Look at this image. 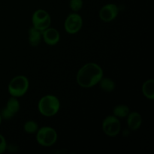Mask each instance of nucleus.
Here are the masks:
<instances>
[{
  "instance_id": "obj_8",
  "label": "nucleus",
  "mask_w": 154,
  "mask_h": 154,
  "mask_svg": "<svg viewBox=\"0 0 154 154\" xmlns=\"http://www.w3.org/2000/svg\"><path fill=\"white\" fill-rule=\"evenodd\" d=\"M20 104L17 100V98L11 96L7 101L5 107L0 112L2 119L5 120H11L17 114L18 111H20Z\"/></svg>"
},
{
  "instance_id": "obj_5",
  "label": "nucleus",
  "mask_w": 154,
  "mask_h": 154,
  "mask_svg": "<svg viewBox=\"0 0 154 154\" xmlns=\"http://www.w3.org/2000/svg\"><path fill=\"white\" fill-rule=\"evenodd\" d=\"M32 26L42 32L51 26V17L48 11L44 9H38L35 11L32 16Z\"/></svg>"
},
{
  "instance_id": "obj_6",
  "label": "nucleus",
  "mask_w": 154,
  "mask_h": 154,
  "mask_svg": "<svg viewBox=\"0 0 154 154\" xmlns=\"http://www.w3.org/2000/svg\"><path fill=\"white\" fill-rule=\"evenodd\" d=\"M102 131L108 137L114 138L121 130V124L119 118L114 115H109L102 121Z\"/></svg>"
},
{
  "instance_id": "obj_11",
  "label": "nucleus",
  "mask_w": 154,
  "mask_h": 154,
  "mask_svg": "<svg viewBox=\"0 0 154 154\" xmlns=\"http://www.w3.org/2000/svg\"><path fill=\"white\" fill-rule=\"evenodd\" d=\"M127 126L129 129L132 131H137L140 129L142 125V117L137 111H132L128 114Z\"/></svg>"
},
{
  "instance_id": "obj_9",
  "label": "nucleus",
  "mask_w": 154,
  "mask_h": 154,
  "mask_svg": "<svg viewBox=\"0 0 154 154\" xmlns=\"http://www.w3.org/2000/svg\"><path fill=\"white\" fill-rule=\"evenodd\" d=\"M119 14V8L114 3H109L104 5L99 13V18L104 22H111L114 20Z\"/></svg>"
},
{
  "instance_id": "obj_18",
  "label": "nucleus",
  "mask_w": 154,
  "mask_h": 154,
  "mask_svg": "<svg viewBox=\"0 0 154 154\" xmlns=\"http://www.w3.org/2000/svg\"><path fill=\"white\" fill-rule=\"evenodd\" d=\"M7 148L8 145L5 138L2 134H0V154L5 153Z\"/></svg>"
},
{
  "instance_id": "obj_14",
  "label": "nucleus",
  "mask_w": 154,
  "mask_h": 154,
  "mask_svg": "<svg viewBox=\"0 0 154 154\" xmlns=\"http://www.w3.org/2000/svg\"><path fill=\"white\" fill-rule=\"evenodd\" d=\"M100 88L103 90L104 92L106 93H111L115 90L116 84L114 80H112L110 78H104L102 77V79L99 82Z\"/></svg>"
},
{
  "instance_id": "obj_1",
  "label": "nucleus",
  "mask_w": 154,
  "mask_h": 154,
  "mask_svg": "<svg viewBox=\"0 0 154 154\" xmlns=\"http://www.w3.org/2000/svg\"><path fill=\"white\" fill-rule=\"evenodd\" d=\"M103 75V70L99 65L96 63H88L78 70L76 81L80 87L91 88L99 84Z\"/></svg>"
},
{
  "instance_id": "obj_16",
  "label": "nucleus",
  "mask_w": 154,
  "mask_h": 154,
  "mask_svg": "<svg viewBox=\"0 0 154 154\" xmlns=\"http://www.w3.org/2000/svg\"><path fill=\"white\" fill-rule=\"evenodd\" d=\"M38 129V125L34 120H28L23 125L24 131L28 134L36 133Z\"/></svg>"
},
{
  "instance_id": "obj_2",
  "label": "nucleus",
  "mask_w": 154,
  "mask_h": 154,
  "mask_svg": "<svg viewBox=\"0 0 154 154\" xmlns=\"http://www.w3.org/2000/svg\"><path fill=\"white\" fill-rule=\"evenodd\" d=\"M60 102L58 98L54 95H46L39 100L38 109L45 117H53L59 112Z\"/></svg>"
},
{
  "instance_id": "obj_10",
  "label": "nucleus",
  "mask_w": 154,
  "mask_h": 154,
  "mask_svg": "<svg viewBox=\"0 0 154 154\" xmlns=\"http://www.w3.org/2000/svg\"><path fill=\"white\" fill-rule=\"evenodd\" d=\"M42 40L50 46L56 45L60 40V34L58 30L53 27H48L42 32Z\"/></svg>"
},
{
  "instance_id": "obj_3",
  "label": "nucleus",
  "mask_w": 154,
  "mask_h": 154,
  "mask_svg": "<svg viewBox=\"0 0 154 154\" xmlns=\"http://www.w3.org/2000/svg\"><path fill=\"white\" fill-rule=\"evenodd\" d=\"M29 88V81L24 75H17L12 78L8 86V91L13 97H22Z\"/></svg>"
},
{
  "instance_id": "obj_19",
  "label": "nucleus",
  "mask_w": 154,
  "mask_h": 154,
  "mask_svg": "<svg viewBox=\"0 0 154 154\" xmlns=\"http://www.w3.org/2000/svg\"><path fill=\"white\" fill-rule=\"evenodd\" d=\"M2 117H1V115H0V125H1V123H2Z\"/></svg>"
},
{
  "instance_id": "obj_15",
  "label": "nucleus",
  "mask_w": 154,
  "mask_h": 154,
  "mask_svg": "<svg viewBox=\"0 0 154 154\" xmlns=\"http://www.w3.org/2000/svg\"><path fill=\"white\" fill-rule=\"evenodd\" d=\"M130 113V109L126 105H118L114 107L113 110V115L117 118H125Z\"/></svg>"
},
{
  "instance_id": "obj_12",
  "label": "nucleus",
  "mask_w": 154,
  "mask_h": 154,
  "mask_svg": "<svg viewBox=\"0 0 154 154\" xmlns=\"http://www.w3.org/2000/svg\"><path fill=\"white\" fill-rule=\"evenodd\" d=\"M29 43L32 47H37L42 40V33L38 29L32 26L29 29Z\"/></svg>"
},
{
  "instance_id": "obj_7",
  "label": "nucleus",
  "mask_w": 154,
  "mask_h": 154,
  "mask_svg": "<svg viewBox=\"0 0 154 154\" xmlns=\"http://www.w3.org/2000/svg\"><path fill=\"white\" fill-rule=\"evenodd\" d=\"M82 17L77 12H73L68 15L64 23L65 30L67 33L74 35L78 33L82 29Z\"/></svg>"
},
{
  "instance_id": "obj_17",
  "label": "nucleus",
  "mask_w": 154,
  "mask_h": 154,
  "mask_svg": "<svg viewBox=\"0 0 154 154\" xmlns=\"http://www.w3.org/2000/svg\"><path fill=\"white\" fill-rule=\"evenodd\" d=\"M84 1L83 0H70L69 1V7L73 12L78 13L83 8Z\"/></svg>"
},
{
  "instance_id": "obj_13",
  "label": "nucleus",
  "mask_w": 154,
  "mask_h": 154,
  "mask_svg": "<svg viewBox=\"0 0 154 154\" xmlns=\"http://www.w3.org/2000/svg\"><path fill=\"white\" fill-rule=\"evenodd\" d=\"M143 95L147 99L153 101L154 99V80L148 79L142 85Z\"/></svg>"
},
{
  "instance_id": "obj_4",
  "label": "nucleus",
  "mask_w": 154,
  "mask_h": 154,
  "mask_svg": "<svg viewBox=\"0 0 154 154\" xmlns=\"http://www.w3.org/2000/svg\"><path fill=\"white\" fill-rule=\"evenodd\" d=\"M58 135L54 128L51 126H42L36 132V141L43 147H51L57 141Z\"/></svg>"
}]
</instances>
